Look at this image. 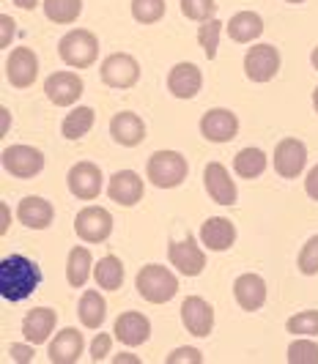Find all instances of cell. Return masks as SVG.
Returning <instances> with one entry per match:
<instances>
[{"label": "cell", "instance_id": "obj_46", "mask_svg": "<svg viewBox=\"0 0 318 364\" xmlns=\"http://www.w3.org/2000/svg\"><path fill=\"white\" fill-rule=\"evenodd\" d=\"M14 6H19V9H25V11H31V9H36L38 0H11Z\"/></svg>", "mask_w": 318, "mask_h": 364}, {"label": "cell", "instance_id": "obj_45", "mask_svg": "<svg viewBox=\"0 0 318 364\" xmlns=\"http://www.w3.org/2000/svg\"><path fill=\"white\" fill-rule=\"evenodd\" d=\"M112 362L115 364H140V359L132 356V353H118V356H112Z\"/></svg>", "mask_w": 318, "mask_h": 364}, {"label": "cell", "instance_id": "obj_26", "mask_svg": "<svg viewBox=\"0 0 318 364\" xmlns=\"http://www.w3.org/2000/svg\"><path fill=\"white\" fill-rule=\"evenodd\" d=\"M225 31H228V36L233 38V41L250 44V41H255L263 33V19L255 11H239V14H233V17L228 19Z\"/></svg>", "mask_w": 318, "mask_h": 364}, {"label": "cell", "instance_id": "obj_37", "mask_svg": "<svg viewBox=\"0 0 318 364\" xmlns=\"http://www.w3.org/2000/svg\"><path fill=\"white\" fill-rule=\"evenodd\" d=\"M217 3L214 0H181V14L192 22H206L214 17Z\"/></svg>", "mask_w": 318, "mask_h": 364}, {"label": "cell", "instance_id": "obj_12", "mask_svg": "<svg viewBox=\"0 0 318 364\" xmlns=\"http://www.w3.org/2000/svg\"><path fill=\"white\" fill-rule=\"evenodd\" d=\"M181 323L192 337H208L214 328V307L201 296H187L181 301Z\"/></svg>", "mask_w": 318, "mask_h": 364}, {"label": "cell", "instance_id": "obj_23", "mask_svg": "<svg viewBox=\"0 0 318 364\" xmlns=\"http://www.w3.org/2000/svg\"><path fill=\"white\" fill-rule=\"evenodd\" d=\"M110 134L118 146L134 148L146 140V124L134 112H118V115H112L110 121Z\"/></svg>", "mask_w": 318, "mask_h": 364}, {"label": "cell", "instance_id": "obj_38", "mask_svg": "<svg viewBox=\"0 0 318 364\" xmlns=\"http://www.w3.org/2000/svg\"><path fill=\"white\" fill-rule=\"evenodd\" d=\"M300 272L307 274V277H313V274H318V236L307 238L304 241V247L300 250Z\"/></svg>", "mask_w": 318, "mask_h": 364}, {"label": "cell", "instance_id": "obj_4", "mask_svg": "<svg viewBox=\"0 0 318 364\" xmlns=\"http://www.w3.org/2000/svg\"><path fill=\"white\" fill-rule=\"evenodd\" d=\"M187 173V159L179 151H157V154H151L149 164H146L149 181L159 189H173V186L184 183Z\"/></svg>", "mask_w": 318, "mask_h": 364}, {"label": "cell", "instance_id": "obj_5", "mask_svg": "<svg viewBox=\"0 0 318 364\" xmlns=\"http://www.w3.org/2000/svg\"><path fill=\"white\" fill-rule=\"evenodd\" d=\"M0 159H3V170L11 173L14 178H22V181L36 178L47 164V156L33 146H9Z\"/></svg>", "mask_w": 318, "mask_h": 364}, {"label": "cell", "instance_id": "obj_8", "mask_svg": "<svg viewBox=\"0 0 318 364\" xmlns=\"http://www.w3.org/2000/svg\"><path fill=\"white\" fill-rule=\"evenodd\" d=\"M102 82L110 88H132L140 80V63L127 53H112L102 63Z\"/></svg>", "mask_w": 318, "mask_h": 364}, {"label": "cell", "instance_id": "obj_22", "mask_svg": "<svg viewBox=\"0 0 318 364\" xmlns=\"http://www.w3.org/2000/svg\"><path fill=\"white\" fill-rule=\"evenodd\" d=\"M17 217L25 228H31V230H44V228L53 225L55 208H53L50 200H44V198H38V195H31V198H22V203L17 205Z\"/></svg>", "mask_w": 318, "mask_h": 364}, {"label": "cell", "instance_id": "obj_2", "mask_svg": "<svg viewBox=\"0 0 318 364\" xmlns=\"http://www.w3.org/2000/svg\"><path fill=\"white\" fill-rule=\"evenodd\" d=\"M140 296L149 301V304H168L170 299L179 291V277L165 269V266H157V263H149L137 272V279H134Z\"/></svg>", "mask_w": 318, "mask_h": 364}, {"label": "cell", "instance_id": "obj_33", "mask_svg": "<svg viewBox=\"0 0 318 364\" xmlns=\"http://www.w3.org/2000/svg\"><path fill=\"white\" fill-rule=\"evenodd\" d=\"M223 28H225V25L217 17L201 22V28H198V44L203 47V53H206L208 60H214V58H217V50H220V33H223Z\"/></svg>", "mask_w": 318, "mask_h": 364}, {"label": "cell", "instance_id": "obj_44", "mask_svg": "<svg viewBox=\"0 0 318 364\" xmlns=\"http://www.w3.org/2000/svg\"><path fill=\"white\" fill-rule=\"evenodd\" d=\"M9 225H11V208L9 203H0V236L9 233Z\"/></svg>", "mask_w": 318, "mask_h": 364}, {"label": "cell", "instance_id": "obj_35", "mask_svg": "<svg viewBox=\"0 0 318 364\" xmlns=\"http://www.w3.org/2000/svg\"><path fill=\"white\" fill-rule=\"evenodd\" d=\"M288 334H297V337H316L318 334V310H304L297 312L288 318Z\"/></svg>", "mask_w": 318, "mask_h": 364}, {"label": "cell", "instance_id": "obj_48", "mask_svg": "<svg viewBox=\"0 0 318 364\" xmlns=\"http://www.w3.org/2000/svg\"><path fill=\"white\" fill-rule=\"evenodd\" d=\"M310 63H313V69L318 72V47L313 50V55H310Z\"/></svg>", "mask_w": 318, "mask_h": 364}, {"label": "cell", "instance_id": "obj_29", "mask_svg": "<svg viewBox=\"0 0 318 364\" xmlns=\"http://www.w3.org/2000/svg\"><path fill=\"white\" fill-rule=\"evenodd\" d=\"M94 279L102 291H118L124 285V263L115 255H105L94 266Z\"/></svg>", "mask_w": 318, "mask_h": 364}, {"label": "cell", "instance_id": "obj_9", "mask_svg": "<svg viewBox=\"0 0 318 364\" xmlns=\"http://www.w3.org/2000/svg\"><path fill=\"white\" fill-rule=\"evenodd\" d=\"M168 257H170V266L179 274H184V277H198V274L206 269V255L198 247L195 236L173 241L168 250Z\"/></svg>", "mask_w": 318, "mask_h": 364}, {"label": "cell", "instance_id": "obj_50", "mask_svg": "<svg viewBox=\"0 0 318 364\" xmlns=\"http://www.w3.org/2000/svg\"><path fill=\"white\" fill-rule=\"evenodd\" d=\"M285 3H302V0H285Z\"/></svg>", "mask_w": 318, "mask_h": 364}, {"label": "cell", "instance_id": "obj_14", "mask_svg": "<svg viewBox=\"0 0 318 364\" xmlns=\"http://www.w3.org/2000/svg\"><path fill=\"white\" fill-rule=\"evenodd\" d=\"M201 132L208 143H230L239 134V118L230 109L214 107L201 118Z\"/></svg>", "mask_w": 318, "mask_h": 364}, {"label": "cell", "instance_id": "obj_24", "mask_svg": "<svg viewBox=\"0 0 318 364\" xmlns=\"http://www.w3.org/2000/svg\"><path fill=\"white\" fill-rule=\"evenodd\" d=\"M233 299L244 312H255L263 307L266 301V282L258 274H242L233 282Z\"/></svg>", "mask_w": 318, "mask_h": 364}, {"label": "cell", "instance_id": "obj_10", "mask_svg": "<svg viewBox=\"0 0 318 364\" xmlns=\"http://www.w3.org/2000/svg\"><path fill=\"white\" fill-rule=\"evenodd\" d=\"M307 164V148L297 137H285L275 148V170L280 178H300Z\"/></svg>", "mask_w": 318, "mask_h": 364}, {"label": "cell", "instance_id": "obj_13", "mask_svg": "<svg viewBox=\"0 0 318 364\" xmlns=\"http://www.w3.org/2000/svg\"><path fill=\"white\" fill-rule=\"evenodd\" d=\"M6 77L14 88H31L38 80V58L33 50L28 47H17L11 50L9 60H6Z\"/></svg>", "mask_w": 318, "mask_h": 364}, {"label": "cell", "instance_id": "obj_16", "mask_svg": "<svg viewBox=\"0 0 318 364\" xmlns=\"http://www.w3.org/2000/svg\"><path fill=\"white\" fill-rule=\"evenodd\" d=\"M203 183H206V192L208 198L220 205H233L236 198H239V189L236 183L230 178L228 167L220 162H208L206 164V173H203Z\"/></svg>", "mask_w": 318, "mask_h": 364}, {"label": "cell", "instance_id": "obj_20", "mask_svg": "<svg viewBox=\"0 0 318 364\" xmlns=\"http://www.w3.org/2000/svg\"><path fill=\"white\" fill-rule=\"evenodd\" d=\"M83 348H85V340L80 334V328L66 326L63 331H58L50 343V362L53 364H75L80 356H83Z\"/></svg>", "mask_w": 318, "mask_h": 364}, {"label": "cell", "instance_id": "obj_31", "mask_svg": "<svg viewBox=\"0 0 318 364\" xmlns=\"http://www.w3.org/2000/svg\"><path fill=\"white\" fill-rule=\"evenodd\" d=\"M94 121H96V112L91 107H75L66 118H63L60 132H63V137H66V140H80L83 134H88V132H91Z\"/></svg>", "mask_w": 318, "mask_h": 364}, {"label": "cell", "instance_id": "obj_11", "mask_svg": "<svg viewBox=\"0 0 318 364\" xmlns=\"http://www.w3.org/2000/svg\"><path fill=\"white\" fill-rule=\"evenodd\" d=\"M66 181H69V189H72L77 200H96L102 195V186H105L102 170L94 162H77L69 170Z\"/></svg>", "mask_w": 318, "mask_h": 364}, {"label": "cell", "instance_id": "obj_18", "mask_svg": "<svg viewBox=\"0 0 318 364\" xmlns=\"http://www.w3.org/2000/svg\"><path fill=\"white\" fill-rule=\"evenodd\" d=\"M203 88V74L195 63H176L168 74V91L176 99H192Z\"/></svg>", "mask_w": 318, "mask_h": 364}, {"label": "cell", "instance_id": "obj_34", "mask_svg": "<svg viewBox=\"0 0 318 364\" xmlns=\"http://www.w3.org/2000/svg\"><path fill=\"white\" fill-rule=\"evenodd\" d=\"M132 17L140 25H154L165 17V0H132Z\"/></svg>", "mask_w": 318, "mask_h": 364}, {"label": "cell", "instance_id": "obj_7", "mask_svg": "<svg viewBox=\"0 0 318 364\" xmlns=\"http://www.w3.org/2000/svg\"><path fill=\"white\" fill-rule=\"evenodd\" d=\"M280 72V53L272 44H255L244 55V74L253 82H269Z\"/></svg>", "mask_w": 318, "mask_h": 364}, {"label": "cell", "instance_id": "obj_32", "mask_svg": "<svg viewBox=\"0 0 318 364\" xmlns=\"http://www.w3.org/2000/svg\"><path fill=\"white\" fill-rule=\"evenodd\" d=\"M44 14L55 25H72L83 14V0H44Z\"/></svg>", "mask_w": 318, "mask_h": 364}, {"label": "cell", "instance_id": "obj_41", "mask_svg": "<svg viewBox=\"0 0 318 364\" xmlns=\"http://www.w3.org/2000/svg\"><path fill=\"white\" fill-rule=\"evenodd\" d=\"M14 31H17V22H14V17L3 14V17H0V47H3V50L11 44V38H14Z\"/></svg>", "mask_w": 318, "mask_h": 364}, {"label": "cell", "instance_id": "obj_47", "mask_svg": "<svg viewBox=\"0 0 318 364\" xmlns=\"http://www.w3.org/2000/svg\"><path fill=\"white\" fill-rule=\"evenodd\" d=\"M0 115H3V134H6V132H9V124H11V115H9V109L6 107L0 109Z\"/></svg>", "mask_w": 318, "mask_h": 364}, {"label": "cell", "instance_id": "obj_25", "mask_svg": "<svg viewBox=\"0 0 318 364\" xmlns=\"http://www.w3.org/2000/svg\"><path fill=\"white\" fill-rule=\"evenodd\" d=\"M201 241L214 252H225L236 241V225L225 217H211L201 225Z\"/></svg>", "mask_w": 318, "mask_h": 364}, {"label": "cell", "instance_id": "obj_40", "mask_svg": "<svg viewBox=\"0 0 318 364\" xmlns=\"http://www.w3.org/2000/svg\"><path fill=\"white\" fill-rule=\"evenodd\" d=\"M110 350H112L110 334H96L94 340H91V359H94V362H105V359H110Z\"/></svg>", "mask_w": 318, "mask_h": 364}, {"label": "cell", "instance_id": "obj_27", "mask_svg": "<svg viewBox=\"0 0 318 364\" xmlns=\"http://www.w3.org/2000/svg\"><path fill=\"white\" fill-rule=\"evenodd\" d=\"M94 257L88 247H72L69 252V263H66V279L72 288H83L88 282V277L94 274Z\"/></svg>", "mask_w": 318, "mask_h": 364}, {"label": "cell", "instance_id": "obj_30", "mask_svg": "<svg viewBox=\"0 0 318 364\" xmlns=\"http://www.w3.org/2000/svg\"><path fill=\"white\" fill-rule=\"evenodd\" d=\"M233 170H236V176L239 178H258L263 176V170H266V154H263L261 148H244L236 154V159H233Z\"/></svg>", "mask_w": 318, "mask_h": 364}, {"label": "cell", "instance_id": "obj_1", "mask_svg": "<svg viewBox=\"0 0 318 364\" xmlns=\"http://www.w3.org/2000/svg\"><path fill=\"white\" fill-rule=\"evenodd\" d=\"M41 285V269L31 257L6 255L0 260V296L6 301H22Z\"/></svg>", "mask_w": 318, "mask_h": 364}, {"label": "cell", "instance_id": "obj_6", "mask_svg": "<svg viewBox=\"0 0 318 364\" xmlns=\"http://www.w3.org/2000/svg\"><path fill=\"white\" fill-rule=\"evenodd\" d=\"M75 233L85 244H102L112 233V217L102 205H88L75 217Z\"/></svg>", "mask_w": 318, "mask_h": 364}, {"label": "cell", "instance_id": "obj_17", "mask_svg": "<svg viewBox=\"0 0 318 364\" xmlns=\"http://www.w3.org/2000/svg\"><path fill=\"white\" fill-rule=\"evenodd\" d=\"M112 334H115L118 343H124L127 348H137L143 346V343H149L151 323L143 312H124V315H118V321L112 326Z\"/></svg>", "mask_w": 318, "mask_h": 364}, {"label": "cell", "instance_id": "obj_21", "mask_svg": "<svg viewBox=\"0 0 318 364\" xmlns=\"http://www.w3.org/2000/svg\"><path fill=\"white\" fill-rule=\"evenodd\" d=\"M58 312L53 307H33L22 321V337L33 346H41L44 340H50V334L55 331Z\"/></svg>", "mask_w": 318, "mask_h": 364}, {"label": "cell", "instance_id": "obj_28", "mask_svg": "<svg viewBox=\"0 0 318 364\" xmlns=\"http://www.w3.org/2000/svg\"><path fill=\"white\" fill-rule=\"evenodd\" d=\"M77 315H80V323L85 328H99L107 318V304L102 299V293L85 291L80 304H77Z\"/></svg>", "mask_w": 318, "mask_h": 364}, {"label": "cell", "instance_id": "obj_19", "mask_svg": "<svg viewBox=\"0 0 318 364\" xmlns=\"http://www.w3.org/2000/svg\"><path fill=\"white\" fill-rule=\"evenodd\" d=\"M143 178L132 170H118L115 176H110L107 183V198L118 205H134L143 200Z\"/></svg>", "mask_w": 318, "mask_h": 364}, {"label": "cell", "instance_id": "obj_43", "mask_svg": "<svg viewBox=\"0 0 318 364\" xmlns=\"http://www.w3.org/2000/svg\"><path fill=\"white\" fill-rule=\"evenodd\" d=\"M304 192H307V198L318 200V164L307 173V178H304Z\"/></svg>", "mask_w": 318, "mask_h": 364}, {"label": "cell", "instance_id": "obj_15", "mask_svg": "<svg viewBox=\"0 0 318 364\" xmlns=\"http://www.w3.org/2000/svg\"><path fill=\"white\" fill-rule=\"evenodd\" d=\"M44 93L55 107H72L83 96V80L75 72H55L47 77Z\"/></svg>", "mask_w": 318, "mask_h": 364}, {"label": "cell", "instance_id": "obj_39", "mask_svg": "<svg viewBox=\"0 0 318 364\" xmlns=\"http://www.w3.org/2000/svg\"><path fill=\"white\" fill-rule=\"evenodd\" d=\"M165 362L168 364H201L203 362V353H201L198 348L181 346V348H176V350H170L168 356H165Z\"/></svg>", "mask_w": 318, "mask_h": 364}, {"label": "cell", "instance_id": "obj_3", "mask_svg": "<svg viewBox=\"0 0 318 364\" xmlns=\"http://www.w3.org/2000/svg\"><path fill=\"white\" fill-rule=\"evenodd\" d=\"M58 55L72 69H88L99 58V38L91 31H83V28L69 31L66 36L58 41Z\"/></svg>", "mask_w": 318, "mask_h": 364}, {"label": "cell", "instance_id": "obj_49", "mask_svg": "<svg viewBox=\"0 0 318 364\" xmlns=\"http://www.w3.org/2000/svg\"><path fill=\"white\" fill-rule=\"evenodd\" d=\"M313 107H316V112H318V85H316V91H313Z\"/></svg>", "mask_w": 318, "mask_h": 364}, {"label": "cell", "instance_id": "obj_36", "mask_svg": "<svg viewBox=\"0 0 318 364\" xmlns=\"http://www.w3.org/2000/svg\"><path fill=\"white\" fill-rule=\"evenodd\" d=\"M291 364H318V343H313L310 337H300L288 346V356Z\"/></svg>", "mask_w": 318, "mask_h": 364}, {"label": "cell", "instance_id": "obj_42", "mask_svg": "<svg viewBox=\"0 0 318 364\" xmlns=\"http://www.w3.org/2000/svg\"><path fill=\"white\" fill-rule=\"evenodd\" d=\"M9 353H11V362H22L28 364L31 359H33V343H28V346H11L9 348Z\"/></svg>", "mask_w": 318, "mask_h": 364}]
</instances>
